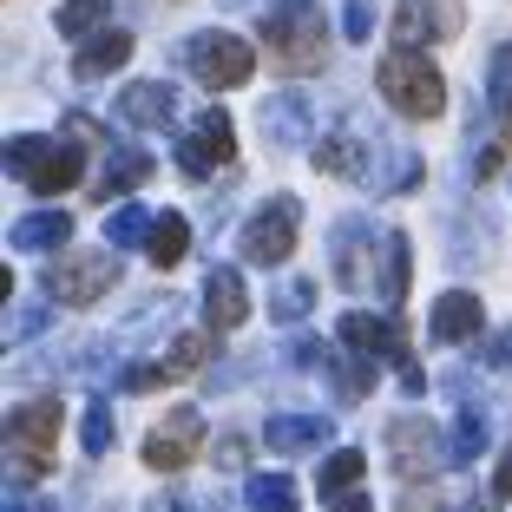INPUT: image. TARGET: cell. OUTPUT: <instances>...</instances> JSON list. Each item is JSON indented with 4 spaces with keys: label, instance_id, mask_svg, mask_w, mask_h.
Returning <instances> with one entry per match:
<instances>
[{
    "label": "cell",
    "instance_id": "ba28073f",
    "mask_svg": "<svg viewBox=\"0 0 512 512\" xmlns=\"http://www.w3.org/2000/svg\"><path fill=\"white\" fill-rule=\"evenodd\" d=\"M197 447H204V421H197V407H178V414H165V421L151 427L145 467L151 473H184L197 460Z\"/></svg>",
    "mask_w": 512,
    "mask_h": 512
},
{
    "label": "cell",
    "instance_id": "9c48e42d",
    "mask_svg": "<svg viewBox=\"0 0 512 512\" xmlns=\"http://www.w3.org/2000/svg\"><path fill=\"white\" fill-rule=\"evenodd\" d=\"M388 460L401 473H434L440 460H447V447H440V427L427 421V414H401V421L388 427Z\"/></svg>",
    "mask_w": 512,
    "mask_h": 512
},
{
    "label": "cell",
    "instance_id": "484cf974",
    "mask_svg": "<svg viewBox=\"0 0 512 512\" xmlns=\"http://www.w3.org/2000/svg\"><path fill=\"white\" fill-rule=\"evenodd\" d=\"M106 7H112V0H66V7H60V33H66V40L92 33L99 20H106Z\"/></svg>",
    "mask_w": 512,
    "mask_h": 512
},
{
    "label": "cell",
    "instance_id": "277c9868",
    "mask_svg": "<svg viewBox=\"0 0 512 512\" xmlns=\"http://www.w3.org/2000/svg\"><path fill=\"white\" fill-rule=\"evenodd\" d=\"M184 66L197 73V86L230 92L256 73V46H243L237 33H197V40H184Z\"/></svg>",
    "mask_w": 512,
    "mask_h": 512
},
{
    "label": "cell",
    "instance_id": "52a82bcc",
    "mask_svg": "<svg viewBox=\"0 0 512 512\" xmlns=\"http://www.w3.org/2000/svg\"><path fill=\"white\" fill-rule=\"evenodd\" d=\"M230 158H237V138H230V119L224 112H197L191 125H184L178 138V171H191V178H211V171H224Z\"/></svg>",
    "mask_w": 512,
    "mask_h": 512
},
{
    "label": "cell",
    "instance_id": "8d00e7d4",
    "mask_svg": "<svg viewBox=\"0 0 512 512\" xmlns=\"http://www.w3.org/2000/svg\"><path fill=\"white\" fill-rule=\"evenodd\" d=\"M40 322H46V316H40V309H20V316H14V322H7V342H20V335H33V329H40Z\"/></svg>",
    "mask_w": 512,
    "mask_h": 512
},
{
    "label": "cell",
    "instance_id": "74e56055",
    "mask_svg": "<svg viewBox=\"0 0 512 512\" xmlns=\"http://www.w3.org/2000/svg\"><path fill=\"white\" fill-rule=\"evenodd\" d=\"M493 493H499V499H512V447H506V453H499V473H493Z\"/></svg>",
    "mask_w": 512,
    "mask_h": 512
},
{
    "label": "cell",
    "instance_id": "603a6c76",
    "mask_svg": "<svg viewBox=\"0 0 512 512\" xmlns=\"http://www.w3.org/2000/svg\"><path fill=\"white\" fill-rule=\"evenodd\" d=\"M250 512H296V486L283 473H256L250 480Z\"/></svg>",
    "mask_w": 512,
    "mask_h": 512
},
{
    "label": "cell",
    "instance_id": "ffe728a7",
    "mask_svg": "<svg viewBox=\"0 0 512 512\" xmlns=\"http://www.w3.org/2000/svg\"><path fill=\"white\" fill-rule=\"evenodd\" d=\"M486 99L499 112V145L512 151V40L493 53V73H486Z\"/></svg>",
    "mask_w": 512,
    "mask_h": 512
},
{
    "label": "cell",
    "instance_id": "4316f807",
    "mask_svg": "<svg viewBox=\"0 0 512 512\" xmlns=\"http://www.w3.org/2000/svg\"><path fill=\"white\" fill-rule=\"evenodd\" d=\"M46 151H53V138H7V171H20V178H33V165H40Z\"/></svg>",
    "mask_w": 512,
    "mask_h": 512
},
{
    "label": "cell",
    "instance_id": "3957f363",
    "mask_svg": "<svg viewBox=\"0 0 512 512\" xmlns=\"http://www.w3.org/2000/svg\"><path fill=\"white\" fill-rule=\"evenodd\" d=\"M375 86H381V99H388L394 112H407V119H440V106H447V79L434 73V60L407 53V46L381 53Z\"/></svg>",
    "mask_w": 512,
    "mask_h": 512
},
{
    "label": "cell",
    "instance_id": "e0dca14e",
    "mask_svg": "<svg viewBox=\"0 0 512 512\" xmlns=\"http://www.w3.org/2000/svg\"><path fill=\"white\" fill-rule=\"evenodd\" d=\"M171 112H178V92H171L165 79H138V86L125 92V119L132 125H171Z\"/></svg>",
    "mask_w": 512,
    "mask_h": 512
},
{
    "label": "cell",
    "instance_id": "ab89813d",
    "mask_svg": "<svg viewBox=\"0 0 512 512\" xmlns=\"http://www.w3.org/2000/svg\"><path fill=\"white\" fill-rule=\"evenodd\" d=\"M335 512H375V499H368V493H348V499H335Z\"/></svg>",
    "mask_w": 512,
    "mask_h": 512
},
{
    "label": "cell",
    "instance_id": "f546056e",
    "mask_svg": "<svg viewBox=\"0 0 512 512\" xmlns=\"http://www.w3.org/2000/svg\"><path fill=\"white\" fill-rule=\"evenodd\" d=\"M480 447H486V421L480 414H460V427H453V460H473Z\"/></svg>",
    "mask_w": 512,
    "mask_h": 512
},
{
    "label": "cell",
    "instance_id": "836d02e7",
    "mask_svg": "<svg viewBox=\"0 0 512 512\" xmlns=\"http://www.w3.org/2000/svg\"><path fill=\"white\" fill-rule=\"evenodd\" d=\"M342 27H348V40H368V33H375V14H368V0H348Z\"/></svg>",
    "mask_w": 512,
    "mask_h": 512
},
{
    "label": "cell",
    "instance_id": "d590c367",
    "mask_svg": "<svg viewBox=\"0 0 512 512\" xmlns=\"http://www.w3.org/2000/svg\"><path fill=\"white\" fill-rule=\"evenodd\" d=\"M401 512H440V493H434V486H407V493H401Z\"/></svg>",
    "mask_w": 512,
    "mask_h": 512
},
{
    "label": "cell",
    "instance_id": "7a4b0ae2",
    "mask_svg": "<svg viewBox=\"0 0 512 512\" xmlns=\"http://www.w3.org/2000/svg\"><path fill=\"white\" fill-rule=\"evenodd\" d=\"M60 427H66V407L53 401V394L20 401L14 414H7V473H14V486H33L46 467H53V440H60Z\"/></svg>",
    "mask_w": 512,
    "mask_h": 512
},
{
    "label": "cell",
    "instance_id": "30bf717a",
    "mask_svg": "<svg viewBox=\"0 0 512 512\" xmlns=\"http://www.w3.org/2000/svg\"><path fill=\"white\" fill-rule=\"evenodd\" d=\"M342 342L355 355H394V362H407V329L401 322H381V316H362V309L342 316Z\"/></svg>",
    "mask_w": 512,
    "mask_h": 512
},
{
    "label": "cell",
    "instance_id": "6da1fadb",
    "mask_svg": "<svg viewBox=\"0 0 512 512\" xmlns=\"http://www.w3.org/2000/svg\"><path fill=\"white\" fill-rule=\"evenodd\" d=\"M263 46H270V66L283 73H316L329 53V20L316 0H276L263 14Z\"/></svg>",
    "mask_w": 512,
    "mask_h": 512
},
{
    "label": "cell",
    "instance_id": "f35d334b",
    "mask_svg": "<svg viewBox=\"0 0 512 512\" xmlns=\"http://www.w3.org/2000/svg\"><path fill=\"white\" fill-rule=\"evenodd\" d=\"M243 453H250L243 440H217V460H224V467H243Z\"/></svg>",
    "mask_w": 512,
    "mask_h": 512
},
{
    "label": "cell",
    "instance_id": "ac0fdd59",
    "mask_svg": "<svg viewBox=\"0 0 512 512\" xmlns=\"http://www.w3.org/2000/svg\"><path fill=\"white\" fill-rule=\"evenodd\" d=\"M66 237H73V217L66 211H33L14 224V250H60Z\"/></svg>",
    "mask_w": 512,
    "mask_h": 512
},
{
    "label": "cell",
    "instance_id": "83f0119b",
    "mask_svg": "<svg viewBox=\"0 0 512 512\" xmlns=\"http://www.w3.org/2000/svg\"><path fill=\"white\" fill-rule=\"evenodd\" d=\"M381 296H388V302L407 296V237H401V230H388V283H381Z\"/></svg>",
    "mask_w": 512,
    "mask_h": 512
},
{
    "label": "cell",
    "instance_id": "e575fe53",
    "mask_svg": "<svg viewBox=\"0 0 512 512\" xmlns=\"http://www.w3.org/2000/svg\"><path fill=\"white\" fill-rule=\"evenodd\" d=\"M302 302H309V283H289L283 296H276V316H283V322H296V316H302Z\"/></svg>",
    "mask_w": 512,
    "mask_h": 512
},
{
    "label": "cell",
    "instance_id": "d6a6232c",
    "mask_svg": "<svg viewBox=\"0 0 512 512\" xmlns=\"http://www.w3.org/2000/svg\"><path fill=\"white\" fill-rule=\"evenodd\" d=\"M368 388H375V362L355 355V368H342V394H368Z\"/></svg>",
    "mask_w": 512,
    "mask_h": 512
},
{
    "label": "cell",
    "instance_id": "2e32d148",
    "mask_svg": "<svg viewBox=\"0 0 512 512\" xmlns=\"http://www.w3.org/2000/svg\"><path fill=\"white\" fill-rule=\"evenodd\" d=\"M125 60H132V33H92V40L79 46L73 73L79 79H106V73H119Z\"/></svg>",
    "mask_w": 512,
    "mask_h": 512
},
{
    "label": "cell",
    "instance_id": "44dd1931",
    "mask_svg": "<svg viewBox=\"0 0 512 512\" xmlns=\"http://www.w3.org/2000/svg\"><path fill=\"white\" fill-rule=\"evenodd\" d=\"M151 263H158V270H171V263H184V250H191V224H184L178 211H165L158 217V224H151Z\"/></svg>",
    "mask_w": 512,
    "mask_h": 512
},
{
    "label": "cell",
    "instance_id": "8fae6325",
    "mask_svg": "<svg viewBox=\"0 0 512 512\" xmlns=\"http://www.w3.org/2000/svg\"><path fill=\"white\" fill-rule=\"evenodd\" d=\"M434 342H473V335L486 329V309H480V296L473 289H447V296L434 302Z\"/></svg>",
    "mask_w": 512,
    "mask_h": 512
},
{
    "label": "cell",
    "instance_id": "1f68e13d",
    "mask_svg": "<svg viewBox=\"0 0 512 512\" xmlns=\"http://www.w3.org/2000/svg\"><path fill=\"white\" fill-rule=\"evenodd\" d=\"M165 381H178V368H171V362L151 368L145 362V368H132V375H125V388H132V394H151V388H165Z\"/></svg>",
    "mask_w": 512,
    "mask_h": 512
},
{
    "label": "cell",
    "instance_id": "d4e9b609",
    "mask_svg": "<svg viewBox=\"0 0 512 512\" xmlns=\"http://www.w3.org/2000/svg\"><path fill=\"white\" fill-rule=\"evenodd\" d=\"M79 440H86V453H112V440H119V421H112V407H106V401H92V407H86Z\"/></svg>",
    "mask_w": 512,
    "mask_h": 512
},
{
    "label": "cell",
    "instance_id": "5bb4252c",
    "mask_svg": "<svg viewBox=\"0 0 512 512\" xmlns=\"http://www.w3.org/2000/svg\"><path fill=\"white\" fill-rule=\"evenodd\" d=\"M460 27V14H427L421 0H401V7H394V46H407V53H414V40H447V33Z\"/></svg>",
    "mask_w": 512,
    "mask_h": 512
},
{
    "label": "cell",
    "instance_id": "d6986e66",
    "mask_svg": "<svg viewBox=\"0 0 512 512\" xmlns=\"http://www.w3.org/2000/svg\"><path fill=\"white\" fill-rule=\"evenodd\" d=\"M145 178H151V158H145V151H119V158H112V165L99 171L92 197H99V204H112L119 191H132V184H145Z\"/></svg>",
    "mask_w": 512,
    "mask_h": 512
},
{
    "label": "cell",
    "instance_id": "7402d4cb",
    "mask_svg": "<svg viewBox=\"0 0 512 512\" xmlns=\"http://www.w3.org/2000/svg\"><path fill=\"white\" fill-rule=\"evenodd\" d=\"M151 224H158V217L138 211V204L112 211V217H106V250H132V243H151Z\"/></svg>",
    "mask_w": 512,
    "mask_h": 512
},
{
    "label": "cell",
    "instance_id": "8992f818",
    "mask_svg": "<svg viewBox=\"0 0 512 512\" xmlns=\"http://www.w3.org/2000/svg\"><path fill=\"white\" fill-rule=\"evenodd\" d=\"M296 230H302L296 197H270V204H263V211L243 224L237 250L250 256V263H283V256H296Z\"/></svg>",
    "mask_w": 512,
    "mask_h": 512
},
{
    "label": "cell",
    "instance_id": "4dcf8cb0",
    "mask_svg": "<svg viewBox=\"0 0 512 512\" xmlns=\"http://www.w3.org/2000/svg\"><path fill=\"white\" fill-rule=\"evenodd\" d=\"M316 165L335 171V178H348V171H355V158H348V138H322V145H316Z\"/></svg>",
    "mask_w": 512,
    "mask_h": 512
},
{
    "label": "cell",
    "instance_id": "60d3db41",
    "mask_svg": "<svg viewBox=\"0 0 512 512\" xmlns=\"http://www.w3.org/2000/svg\"><path fill=\"white\" fill-rule=\"evenodd\" d=\"M493 368H512V335H499V342H493Z\"/></svg>",
    "mask_w": 512,
    "mask_h": 512
},
{
    "label": "cell",
    "instance_id": "f1b7e54d",
    "mask_svg": "<svg viewBox=\"0 0 512 512\" xmlns=\"http://www.w3.org/2000/svg\"><path fill=\"white\" fill-rule=\"evenodd\" d=\"M204 355H211V329L178 335V342H171V368H178V375H197V362H204Z\"/></svg>",
    "mask_w": 512,
    "mask_h": 512
},
{
    "label": "cell",
    "instance_id": "9a60e30c",
    "mask_svg": "<svg viewBox=\"0 0 512 512\" xmlns=\"http://www.w3.org/2000/svg\"><path fill=\"white\" fill-rule=\"evenodd\" d=\"M263 440H270L276 453L322 447V440H329V414H276V421H263Z\"/></svg>",
    "mask_w": 512,
    "mask_h": 512
},
{
    "label": "cell",
    "instance_id": "5b68a950",
    "mask_svg": "<svg viewBox=\"0 0 512 512\" xmlns=\"http://www.w3.org/2000/svg\"><path fill=\"white\" fill-rule=\"evenodd\" d=\"M112 283H119V263H112L106 250H92V256H60V263L46 270V296L66 302V309H92V302L106 296Z\"/></svg>",
    "mask_w": 512,
    "mask_h": 512
},
{
    "label": "cell",
    "instance_id": "7c38bea8",
    "mask_svg": "<svg viewBox=\"0 0 512 512\" xmlns=\"http://www.w3.org/2000/svg\"><path fill=\"white\" fill-rule=\"evenodd\" d=\"M250 316V289L237 270H211L204 276V329H237Z\"/></svg>",
    "mask_w": 512,
    "mask_h": 512
},
{
    "label": "cell",
    "instance_id": "cb8c5ba5",
    "mask_svg": "<svg viewBox=\"0 0 512 512\" xmlns=\"http://www.w3.org/2000/svg\"><path fill=\"white\" fill-rule=\"evenodd\" d=\"M362 473H368V460H362V453H355V447H342V453H329V467H322V493H348V486H355V480H362Z\"/></svg>",
    "mask_w": 512,
    "mask_h": 512
},
{
    "label": "cell",
    "instance_id": "4fadbf2b",
    "mask_svg": "<svg viewBox=\"0 0 512 512\" xmlns=\"http://www.w3.org/2000/svg\"><path fill=\"white\" fill-rule=\"evenodd\" d=\"M86 178V151H73V145H53L40 158V165H33V197H60V191H73V184Z\"/></svg>",
    "mask_w": 512,
    "mask_h": 512
}]
</instances>
